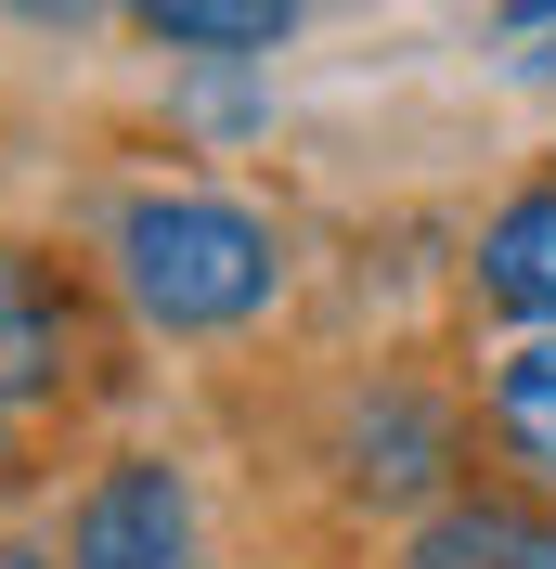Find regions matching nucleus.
Returning <instances> with one entry per match:
<instances>
[{"label":"nucleus","instance_id":"f257e3e1","mask_svg":"<svg viewBox=\"0 0 556 569\" xmlns=\"http://www.w3.org/2000/svg\"><path fill=\"white\" fill-rule=\"evenodd\" d=\"M117 272H130L142 323L169 337H220V323H259L285 298V233L234 194H142L117 220Z\"/></svg>","mask_w":556,"mask_h":569},{"label":"nucleus","instance_id":"f03ea898","mask_svg":"<svg viewBox=\"0 0 556 569\" xmlns=\"http://www.w3.org/2000/svg\"><path fill=\"white\" fill-rule=\"evenodd\" d=\"M66 569H195V492H181V466L117 453L66 518Z\"/></svg>","mask_w":556,"mask_h":569},{"label":"nucleus","instance_id":"7ed1b4c3","mask_svg":"<svg viewBox=\"0 0 556 569\" xmlns=\"http://www.w3.org/2000/svg\"><path fill=\"white\" fill-rule=\"evenodd\" d=\"M66 350H78V323L52 298V272L0 247V415H27V401L66 389Z\"/></svg>","mask_w":556,"mask_h":569},{"label":"nucleus","instance_id":"20e7f679","mask_svg":"<svg viewBox=\"0 0 556 569\" xmlns=\"http://www.w3.org/2000/svg\"><path fill=\"white\" fill-rule=\"evenodd\" d=\"M479 298L518 323H556V181H530V194H505L479 233Z\"/></svg>","mask_w":556,"mask_h":569},{"label":"nucleus","instance_id":"39448f33","mask_svg":"<svg viewBox=\"0 0 556 569\" xmlns=\"http://www.w3.org/2000/svg\"><path fill=\"white\" fill-rule=\"evenodd\" d=\"M401 569H556V518H530V505H440Z\"/></svg>","mask_w":556,"mask_h":569},{"label":"nucleus","instance_id":"423d86ee","mask_svg":"<svg viewBox=\"0 0 556 569\" xmlns=\"http://www.w3.org/2000/svg\"><path fill=\"white\" fill-rule=\"evenodd\" d=\"M142 39H169V52H272L285 27H298V0H130Z\"/></svg>","mask_w":556,"mask_h":569},{"label":"nucleus","instance_id":"0eeeda50","mask_svg":"<svg viewBox=\"0 0 556 569\" xmlns=\"http://www.w3.org/2000/svg\"><path fill=\"white\" fill-rule=\"evenodd\" d=\"M492 427H505V453H518L530 479H556V323H530L518 350H505V376H492Z\"/></svg>","mask_w":556,"mask_h":569},{"label":"nucleus","instance_id":"6e6552de","mask_svg":"<svg viewBox=\"0 0 556 569\" xmlns=\"http://www.w3.org/2000/svg\"><path fill=\"white\" fill-rule=\"evenodd\" d=\"M0 569H52V557H39V543H0Z\"/></svg>","mask_w":556,"mask_h":569},{"label":"nucleus","instance_id":"1a4fd4ad","mask_svg":"<svg viewBox=\"0 0 556 569\" xmlns=\"http://www.w3.org/2000/svg\"><path fill=\"white\" fill-rule=\"evenodd\" d=\"M518 27H556V0H518Z\"/></svg>","mask_w":556,"mask_h":569}]
</instances>
